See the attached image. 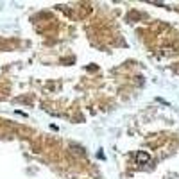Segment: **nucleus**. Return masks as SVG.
<instances>
[{
	"mask_svg": "<svg viewBox=\"0 0 179 179\" xmlns=\"http://www.w3.org/2000/svg\"><path fill=\"white\" fill-rule=\"evenodd\" d=\"M136 161H138L140 165H147V163L150 161V154H147V152L140 150V152L136 154Z\"/></svg>",
	"mask_w": 179,
	"mask_h": 179,
	"instance_id": "nucleus-1",
	"label": "nucleus"
}]
</instances>
